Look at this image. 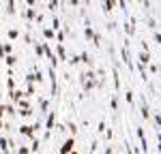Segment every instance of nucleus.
<instances>
[{
  "instance_id": "f257e3e1",
  "label": "nucleus",
  "mask_w": 161,
  "mask_h": 154,
  "mask_svg": "<svg viewBox=\"0 0 161 154\" xmlns=\"http://www.w3.org/2000/svg\"><path fill=\"white\" fill-rule=\"evenodd\" d=\"M60 152L62 154H71V152H73V139H67V141H64V146L60 148Z\"/></svg>"
},
{
  "instance_id": "f03ea898",
  "label": "nucleus",
  "mask_w": 161,
  "mask_h": 154,
  "mask_svg": "<svg viewBox=\"0 0 161 154\" xmlns=\"http://www.w3.org/2000/svg\"><path fill=\"white\" fill-rule=\"evenodd\" d=\"M71 154H75V152H71Z\"/></svg>"
}]
</instances>
